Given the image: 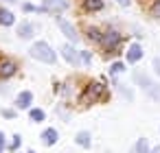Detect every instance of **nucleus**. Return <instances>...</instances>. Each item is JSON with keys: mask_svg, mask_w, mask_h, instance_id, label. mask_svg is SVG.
<instances>
[{"mask_svg": "<svg viewBox=\"0 0 160 153\" xmlns=\"http://www.w3.org/2000/svg\"><path fill=\"white\" fill-rule=\"evenodd\" d=\"M29 53H31V57H35V59H40V61H46V64H53V61H55V53H53V48H51L46 42L33 44Z\"/></svg>", "mask_w": 160, "mask_h": 153, "instance_id": "nucleus-1", "label": "nucleus"}, {"mask_svg": "<svg viewBox=\"0 0 160 153\" xmlns=\"http://www.w3.org/2000/svg\"><path fill=\"white\" fill-rule=\"evenodd\" d=\"M134 77H136V81L140 83V88H142L147 94H151L153 98H160V88H158L153 81H149V77H147V74H142V72H136Z\"/></svg>", "mask_w": 160, "mask_h": 153, "instance_id": "nucleus-2", "label": "nucleus"}, {"mask_svg": "<svg viewBox=\"0 0 160 153\" xmlns=\"http://www.w3.org/2000/svg\"><path fill=\"white\" fill-rule=\"evenodd\" d=\"M103 94H105V85H103V83H99V81L90 83V85H88V90H86V98H88V101H92V103H94V101H99Z\"/></svg>", "mask_w": 160, "mask_h": 153, "instance_id": "nucleus-3", "label": "nucleus"}, {"mask_svg": "<svg viewBox=\"0 0 160 153\" xmlns=\"http://www.w3.org/2000/svg\"><path fill=\"white\" fill-rule=\"evenodd\" d=\"M101 44L105 46V50H108V53H112V50L121 44V35H118L116 31H108V33L103 35V40H101Z\"/></svg>", "mask_w": 160, "mask_h": 153, "instance_id": "nucleus-4", "label": "nucleus"}, {"mask_svg": "<svg viewBox=\"0 0 160 153\" xmlns=\"http://www.w3.org/2000/svg\"><path fill=\"white\" fill-rule=\"evenodd\" d=\"M31 101H33V94L31 92H20L18 98H16V105L20 109H27V107H31Z\"/></svg>", "mask_w": 160, "mask_h": 153, "instance_id": "nucleus-5", "label": "nucleus"}, {"mask_svg": "<svg viewBox=\"0 0 160 153\" xmlns=\"http://www.w3.org/2000/svg\"><path fill=\"white\" fill-rule=\"evenodd\" d=\"M66 0H44V9L48 11H64L66 9Z\"/></svg>", "mask_w": 160, "mask_h": 153, "instance_id": "nucleus-6", "label": "nucleus"}, {"mask_svg": "<svg viewBox=\"0 0 160 153\" xmlns=\"http://www.w3.org/2000/svg\"><path fill=\"white\" fill-rule=\"evenodd\" d=\"M13 74H16V64H11V61H2V64H0V77H2V79H9Z\"/></svg>", "mask_w": 160, "mask_h": 153, "instance_id": "nucleus-7", "label": "nucleus"}, {"mask_svg": "<svg viewBox=\"0 0 160 153\" xmlns=\"http://www.w3.org/2000/svg\"><path fill=\"white\" fill-rule=\"evenodd\" d=\"M140 57H142V48H140L138 44H132V46H129V50H127V61L136 64Z\"/></svg>", "mask_w": 160, "mask_h": 153, "instance_id": "nucleus-8", "label": "nucleus"}, {"mask_svg": "<svg viewBox=\"0 0 160 153\" xmlns=\"http://www.w3.org/2000/svg\"><path fill=\"white\" fill-rule=\"evenodd\" d=\"M18 35H20L22 40H29L31 35H35V26H33V24H29V22H24V24H20Z\"/></svg>", "mask_w": 160, "mask_h": 153, "instance_id": "nucleus-9", "label": "nucleus"}, {"mask_svg": "<svg viewBox=\"0 0 160 153\" xmlns=\"http://www.w3.org/2000/svg\"><path fill=\"white\" fill-rule=\"evenodd\" d=\"M62 55H64V59H66L68 64H77V61H79L77 50H75L72 46H64V48H62Z\"/></svg>", "mask_w": 160, "mask_h": 153, "instance_id": "nucleus-10", "label": "nucleus"}, {"mask_svg": "<svg viewBox=\"0 0 160 153\" xmlns=\"http://www.w3.org/2000/svg\"><path fill=\"white\" fill-rule=\"evenodd\" d=\"M42 142H44L46 146L55 144V142H57V131H55V129H46V131L42 133Z\"/></svg>", "mask_w": 160, "mask_h": 153, "instance_id": "nucleus-11", "label": "nucleus"}, {"mask_svg": "<svg viewBox=\"0 0 160 153\" xmlns=\"http://www.w3.org/2000/svg\"><path fill=\"white\" fill-rule=\"evenodd\" d=\"M13 13L11 11H7V9H0V24H5V26H11L13 24Z\"/></svg>", "mask_w": 160, "mask_h": 153, "instance_id": "nucleus-12", "label": "nucleus"}, {"mask_svg": "<svg viewBox=\"0 0 160 153\" xmlns=\"http://www.w3.org/2000/svg\"><path fill=\"white\" fill-rule=\"evenodd\" d=\"M59 26H62V31H64L70 40H77V31L72 29V24H68L66 20H59Z\"/></svg>", "mask_w": 160, "mask_h": 153, "instance_id": "nucleus-13", "label": "nucleus"}, {"mask_svg": "<svg viewBox=\"0 0 160 153\" xmlns=\"http://www.w3.org/2000/svg\"><path fill=\"white\" fill-rule=\"evenodd\" d=\"M83 7L88 11H99L103 9V0H83Z\"/></svg>", "mask_w": 160, "mask_h": 153, "instance_id": "nucleus-14", "label": "nucleus"}, {"mask_svg": "<svg viewBox=\"0 0 160 153\" xmlns=\"http://www.w3.org/2000/svg\"><path fill=\"white\" fill-rule=\"evenodd\" d=\"M132 153H149V144H147V138H140L138 142H136V146H134V151Z\"/></svg>", "mask_w": 160, "mask_h": 153, "instance_id": "nucleus-15", "label": "nucleus"}, {"mask_svg": "<svg viewBox=\"0 0 160 153\" xmlns=\"http://www.w3.org/2000/svg\"><path fill=\"white\" fill-rule=\"evenodd\" d=\"M77 144H81V146H90V136H88L86 131L77 133Z\"/></svg>", "mask_w": 160, "mask_h": 153, "instance_id": "nucleus-16", "label": "nucleus"}, {"mask_svg": "<svg viewBox=\"0 0 160 153\" xmlns=\"http://www.w3.org/2000/svg\"><path fill=\"white\" fill-rule=\"evenodd\" d=\"M31 120H35V122L44 120V112L42 109H31Z\"/></svg>", "mask_w": 160, "mask_h": 153, "instance_id": "nucleus-17", "label": "nucleus"}, {"mask_svg": "<svg viewBox=\"0 0 160 153\" xmlns=\"http://www.w3.org/2000/svg\"><path fill=\"white\" fill-rule=\"evenodd\" d=\"M88 35H90L92 40H97V42L103 40V33H99V29H88Z\"/></svg>", "mask_w": 160, "mask_h": 153, "instance_id": "nucleus-18", "label": "nucleus"}, {"mask_svg": "<svg viewBox=\"0 0 160 153\" xmlns=\"http://www.w3.org/2000/svg\"><path fill=\"white\" fill-rule=\"evenodd\" d=\"M9 149H11V151H18V149H20V136H13V140H11Z\"/></svg>", "mask_w": 160, "mask_h": 153, "instance_id": "nucleus-19", "label": "nucleus"}, {"mask_svg": "<svg viewBox=\"0 0 160 153\" xmlns=\"http://www.w3.org/2000/svg\"><path fill=\"white\" fill-rule=\"evenodd\" d=\"M121 70H123V64H121V61L112 64V68H110V72H112V74H116V72H121Z\"/></svg>", "mask_w": 160, "mask_h": 153, "instance_id": "nucleus-20", "label": "nucleus"}, {"mask_svg": "<svg viewBox=\"0 0 160 153\" xmlns=\"http://www.w3.org/2000/svg\"><path fill=\"white\" fill-rule=\"evenodd\" d=\"M24 11H40L35 5H24Z\"/></svg>", "mask_w": 160, "mask_h": 153, "instance_id": "nucleus-21", "label": "nucleus"}, {"mask_svg": "<svg viewBox=\"0 0 160 153\" xmlns=\"http://www.w3.org/2000/svg\"><path fill=\"white\" fill-rule=\"evenodd\" d=\"M153 68H156V72L160 74V57H158V59H153Z\"/></svg>", "mask_w": 160, "mask_h": 153, "instance_id": "nucleus-22", "label": "nucleus"}, {"mask_svg": "<svg viewBox=\"0 0 160 153\" xmlns=\"http://www.w3.org/2000/svg\"><path fill=\"white\" fill-rule=\"evenodd\" d=\"M2 149H5V136H2V131H0V153H2Z\"/></svg>", "mask_w": 160, "mask_h": 153, "instance_id": "nucleus-23", "label": "nucleus"}, {"mask_svg": "<svg viewBox=\"0 0 160 153\" xmlns=\"http://www.w3.org/2000/svg\"><path fill=\"white\" fill-rule=\"evenodd\" d=\"M2 114H5L7 118H11V116H13V112H11V109H2Z\"/></svg>", "mask_w": 160, "mask_h": 153, "instance_id": "nucleus-24", "label": "nucleus"}, {"mask_svg": "<svg viewBox=\"0 0 160 153\" xmlns=\"http://www.w3.org/2000/svg\"><path fill=\"white\" fill-rule=\"evenodd\" d=\"M116 2H121L123 7H127V5H129V0H116Z\"/></svg>", "mask_w": 160, "mask_h": 153, "instance_id": "nucleus-25", "label": "nucleus"}, {"mask_svg": "<svg viewBox=\"0 0 160 153\" xmlns=\"http://www.w3.org/2000/svg\"><path fill=\"white\" fill-rule=\"evenodd\" d=\"M153 13H156V16H158V13H160V2H158V5H156V9H153Z\"/></svg>", "mask_w": 160, "mask_h": 153, "instance_id": "nucleus-26", "label": "nucleus"}, {"mask_svg": "<svg viewBox=\"0 0 160 153\" xmlns=\"http://www.w3.org/2000/svg\"><path fill=\"white\" fill-rule=\"evenodd\" d=\"M151 153H160V146H153V151Z\"/></svg>", "mask_w": 160, "mask_h": 153, "instance_id": "nucleus-27", "label": "nucleus"}, {"mask_svg": "<svg viewBox=\"0 0 160 153\" xmlns=\"http://www.w3.org/2000/svg\"><path fill=\"white\" fill-rule=\"evenodd\" d=\"M27 153H33V151H27Z\"/></svg>", "mask_w": 160, "mask_h": 153, "instance_id": "nucleus-28", "label": "nucleus"}]
</instances>
